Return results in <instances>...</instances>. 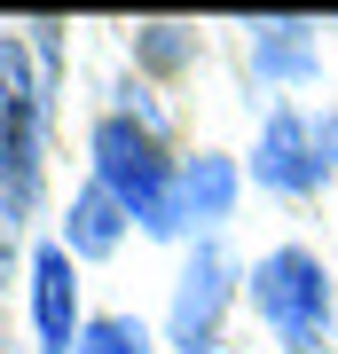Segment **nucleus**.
I'll return each instance as SVG.
<instances>
[{
	"instance_id": "obj_1",
	"label": "nucleus",
	"mask_w": 338,
	"mask_h": 354,
	"mask_svg": "<svg viewBox=\"0 0 338 354\" xmlns=\"http://www.w3.org/2000/svg\"><path fill=\"white\" fill-rule=\"evenodd\" d=\"M95 181H102L142 228H150V236H181V228H189L181 181L165 174L150 127H134V118H102V127H95Z\"/></svg>"
},
{
	"instance_id": "obj_2",
	"label": "nucleus",
	"mask_w": 338,
	"mask_h": 354,
	"mask_svg": "<svg viewBox=\"0 0 338 354\" xmlns=\"http://www.w3.org/2000/svg\"><path fill=\"white\" fill-rule=\"evenodd\" d=\"M252 299H260V323L291 354H323L330 346V276H323L314 252H299V244L267 252L252 268Z\"/></svg>"
},
{
	"instance_id": "obj_3",
	"label": "nucleus",
	"mask_w": 338,
	"mask_h": 354,
	"mask_svg": "<svg viewBox=\"0 0 338 354\" xmlns=\"http://www.w3.org/2000/svg\"><path fill=\"white\" fill-rule=\"evenodd\" d=\"M39 197V95L24 79V48L0 39V205L24 221Z\"/></svg>"
},
{
	"instance_id": "obj_4",
	"label": "nucleus",
	"mask_w": 338,
	"mask_h": 354,
	"mask_svg": "<svg viewBox=\"0 0 338 354\" xmlns=\"http://www.w3.org/2000/svg\"><path fill=\"white\" fill-rule=\"evenodd\" d=\"M338 165V118H299V111H276L260 134V189H283L299 197L314 189Z\"/></svg>"
},
{
	"instance_id": "obj_5",
	"label": "nucleus",
	"mask_w": 338,
	"mask_h": 354,
	"mask_svg": "<svg viewBox=\"0 0 338 354\" xmlns=\"http://www.w3.org/2000/svg\"><path fill=\"white\" fill-rule=\"evenodd\" d=\"M220 307H228V252H220V244H197L189 268H181V291H173V323H165L173 346L181 354H213Z\"/></svg>"
},
{
	"instance_id": "obj_6",
	"label": "nucleus",
	"mask_w": 338,
	"mask_h": 354,
	"mask_svg": "<svg viewBox=\"0 0 338 354\" xmlns=\"http://www.w3.org/2000/svg\"><path fill=\"white\" fill-rule=\"evenodd\" d=\"M32 315H39V346L71 354V339H79V283H71V252L63 244H39V260H32Z\"/></svg>"
},
{
	"instance_id": "obj_7",
	"label": "nucleus",
	"mask_w": 338,
	"mask_h": 354,
	"mask_svg": "<svg viewBox=\"0 0 338 354\" xmlns=\"http://www.w3.org/2000/svg\"><path fill=\"white\" fill-rule=\"evenodd\" d=\"M118 228H126V205L102 189V181H87L79 205H71V244H63V252L71 260H102V252H118Z\"/></svg>"
},
{
	"instance_id": "obj_8",
	"label": "nucleus",
	"mask_w": 338,
	"mask_h": 354,
	"mask_svg": "<svg viewBox=\"0 0 338 354\" xmlns=\"http://www.w3.org/2000/svg\"><path fill=\"white\" fill-rule=\"evenodd\" d=\"M252 55H260V79H307V71H314V24L276 16V24H260Z\"/></svg>"
},
{
	"instance_id": "obj_9",
	"label": "nucleus",
	"mask_w": 338,
	"mask_h": 354,
	"mask_svg": "<svg viewBox=\"0 0 338 354\" xmlns=\"http://www.w3.org/2000/svg\"><path fill=\"white\" fill-rule=\"evenodd\" d=\"M228 197H236V174H228V158H197L181 174V213L189 221H220Z\"/></svg>"
},
{
	"instance_id": "obj_10",
	"label": "nucleus",
	"mask_w": 338,
	"mask_h": 354,
	"mask_svg": "<svg viewBox=\"0 0 338 354\" xmlns=\"http://www.w3.org/2000/svg\"><path fill=\"white\" fill-rule=\"evenodd\" d=\"M79 354H150V339H142V323H126V315H102L79 330Z\"/></svg>"
},
{
	"instance_id": "obj_11",
	"label": "nucleus",
	"mask_w": 338,
	"mask_h": 354,
	"mask_svg": "<svg viewBox=\"0 0 338 354\" xmlns=\"http://www.w3.org/2000/svg\"><path fill=\"white\" fill-rule=\"evenodd\" d=\"M142 55H150V64H181V32H173V24H150Z\"/></svg>"
}]
</instances>
